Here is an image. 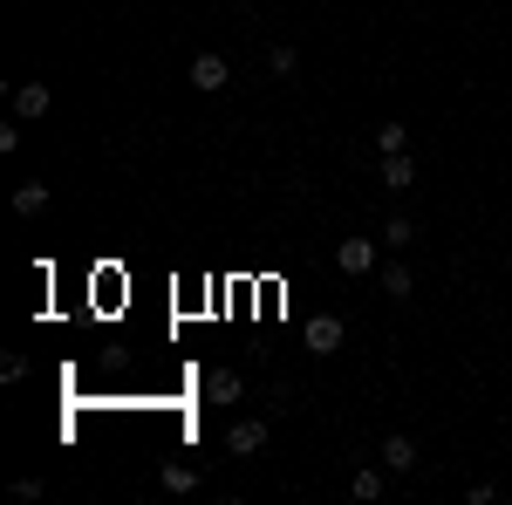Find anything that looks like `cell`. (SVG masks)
<instances>
[{
  "instance_id": "obj_1",
  "label": "cell",
  "mask_w": 512,
  "mask_h": 505,
  "mask_svg": "<svg viewBox=\"0 0 512 505\" xmlns=\"http://www.w3.org/2000/svg\"><path fill=\"white\" fill-rule=\"evenodd\" d=\"M335 267L349 273V280H369V273L383 267V260H376V239H342V246H335Z\"/></svg>"
},
{
  "instance_id": "obj_2",
  "label": "cell",
  "mask_w": 512,
  "mask_h": 505,
  "mask_svg": "<svg viewBox=\"0 0 512 505\" xmlns=\"http://www.w3.org/2000/svg\"><path fill=\"white\" fill-rule=\"evenodd\" d=\"M226 82H233L226 55H212V48H205V55H192V89H198V96H219Z\"/></svg>"
},
{
  "instance_id": "obj_3",
  "label": "cell",
  "mask_w": 512,
  "mask_h": 505,
  "mask_svg": "<svg viewBox=\"0 0 512 505\" xmlns=\"http://www.w3.org/2000/svg\"><path fill=\"white\" fill-rule=\"evenodd\" d=\"M301 335H308V349H315V355H335L349 328H342V314H308V328H301Z\"/></svg>"
},
{
  "instance_id": "obj_4",
  "label": "cell",
  "mask_w": 512,
  "mask_h": 505,
  "mask_svg": "<svg viewBox=\"0 0 512 505\" xmlns=\"http://www.w3.org/2000/svg\"><path fill=\"white\" fill-rule=\"evenodd\" d=\"M260 444H267V417H239V424L226 430V451H233V458H253Z\"/></svg>"
},
{
  "instance_id": "obj_5",
  "label": "cell",
  "mask_w": 512,
  "mask_h": 505,
  "mask_svg": "<svg viewBox=\"0 0 512 505\" xmlns=\"http://www.w3.org/2000/svg\"><path fill=\"white\" fill-rule=\"evenodd\" d=\"M48 110H55V89L48 82H21L14 89V117H48Z\"/></svg>"
},
{
  "instance_id": "obj_6",
  "label": "cell",
  "mask_w": 512,
  "mask_h": 505,
  "mask_svg": "<svg viewBox=\"0 0 512 505\" xmlns=\"http://www.w3.org/2000/svg\"><path fill=\"white\" fill-rule=\"evenodd\" d=\"M349 492H355L362 505H376L383 492H390V465H362V471L349 478Z\"/></svg>"
},
{
  "instance_id": "obj_7",
  "label": "cell",
  "mask_w": 512,
  "mask_h": 505,
  "mask_svg": "<svg viewBox=\"0 0 512 505\" xmlns=\"http://www.w3.org/2000/svg\"><path fill=\"white\" fill-rule=\"evenodd\" d=\"M383 465H390V478H403V471H417V444H410L403 430H390V437H383Z\"/></svg>"
},
{
  "instance_id": "obj_8",
  "label": "cell",
  "mask_w": 512,
  "mask_h": 505,
  "mask_svg": "<svg viewBox=\"0 0 512 505\" xmlns=\"http://www.w3.org/2000/svg\"><path fill=\"white\" fill-rule=\"evenodd\" d=\"M376 280H383V294H390V301H410V294H417V273L403 267V260H390V267H376Z\"/></svg>"
},
{
  "instance_id": "obj_9",
  "label": "cell",
  "mask_w": 512,
  "mask_h": 505,
  "mask_svg": "<svg viewBox=\"0 0 512 505\" xmlns=\"http://www.w3.org/2000/svg\"><path fill=\"white\" fill-rule=\"evenodd\" d=\"M205 396H212V403H239V396H246V376H239V369H212V376H205Z\"/></svg>"
},
{
  "instance_id": "obj_10",
  "label": "cell",
  "mask_w": 512,
  "mask_h": 505,
  "mask_svg": "<svg viewBox=\"0 0 512 505\" xmlns=\"http://www.w3.org/2000/svg\"><path fill=\"white\" fill-rule=\"evenodd\" d=\"M410 185H417V164H410V151L383 157V192H410Z\"/></svg>"
},
{
  "instance_id": "obj_11",
  "label": "cell",
  "mask_w": 512,
  "mask_h": 505,
  "mask_svg": "<svg viewBox=\"0 0 512 505\" xmlns=\"http://www.w3.org/2000/svg\"><path fill=\"white\" fill-rule=\"evenodd\" d=\"M14 212L21 219H41L48 212V185H14Z\"/></svg>"
},
{
  "instance_id": "obj_12",
  "label": "cell",
  "mask_w": 512,
  "mask_h": 505,
  "mask_svg": "<svg viewBox=\"0 0 512 505\" xmlns=\"http://www.w3.org/2000/svg\"><path fill=\"white\" fill-rule=\"evenodd\" d=\"M383 246H396V253H403V246H417V219H403V212H396L390 226H383Z\"/></svg>"
},
{
  "instance_id": "obj_13",
  "label": "cell",
  "mask_w": 512,
  "mask_h": 505,
  "mask_svg": "<svg viewBox=\"0 0 512 505\" xmlns=\"http://www.w3.org/2000/svg\"><path fill=\"white\" fill-rule=\"evenodd\" d=\"M376 151H383V157L410 151V130H403V123H383V130H376Z\"/></svg>"
},
{
  "instance_id": "obj_14",
  "label": "cell",
  "mask_w": 512,
  "mask_h": 505,
  "mask_svg": "<svg viewBox=\"0 0 512 505\" xmlns=\"http://www.w3.org/2000/svg\"><path fill=\"white\" fill-rule=\"evenodd\" d=\"M158 485H164V492H192L198 471H192V465H164V471H158Z\"/></svg>"
},
{
  "instance_id": "obj_15",
  "label": "cell",
  "mask_w": 512,
  "mask_h": 505,
  "mask_svg": "<svg viewBox=\"0 0 512 505\" xmlns=\"http://www.w3.org/2000/svg\"><path fill=\"white\" fill-rule=\"evenodd\" d=\"M294 62H301V55H294V48H287V41H280L274 55H267V69H274V76H294Z\"/></svg>"
},
{
  "instance_id": "obj_16",
  "label": "cell",
  "mask_w": 512,
  "mask_h": 505,
  "mask_svg": "<svg viewBox=\"0 0 512 505\" xmlns=\"http://www.w3.org/2000/svg\"><path fill=\"white\" fill-rule=\"evenodd\" d=\"M28 376V355H0V383H21Z\"/></svg>"
}]
</instances>
